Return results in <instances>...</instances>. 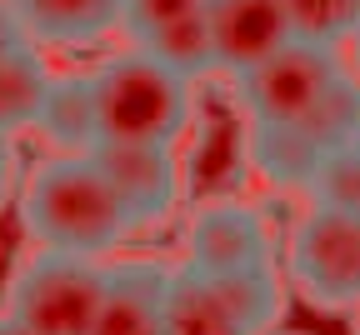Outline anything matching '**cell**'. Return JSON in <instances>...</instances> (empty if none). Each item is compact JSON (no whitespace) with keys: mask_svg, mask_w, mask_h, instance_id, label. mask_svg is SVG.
Segmentation results:
<instances>
[{"mask_svg":"<svg viewBox=\"0 0 360 335\" xmlns=\"http://www.w3.org/2000/svg\"><path fill=\"white\" fill-rule=\"evenodd\" d=\"M310 201L360 215V151L355 146H340V151H330L321 160V170L310 180Z\"/></svg>","mask_w":360,"mask_h":335,"instance_id":"cell-19","label":"cell"},{"mask_svg":"<svg viewBox=\"0 0 360 335\" xmlns=\"http://www.w3.org/2000/svg\"><path fill=\"white\" fill-rule=\"evenodd\" d=\"M290 285L321 310L360 305V215L310 201V210L285 235Z\"/></svg>","mask_w":360,"mask_h":335,"instance_id":"cell-4","label":"cell"},{"mask_svg":"<svg viewBox=\"0 0 360 335\" xmlns=\"http://www.w3.org/2000/svg\"><path fill=\"white\" fill-rule=\"evenodd\" d=\"M210 35H215V61L225 75H245L260 61H270L281 45L295 40L285 0H215L210 6Z\"/></svg>","mask_w":360,"mask_h":335,"instance_id":"cell-8","label":"cell"},{"mask_svg":"<svg viewBox=\"0 0 360 335\" xmlns=\"http://www.w3.org/2000/svg\"><path fill=\"white\" fill-rule=\"evenodd\" d=\"M355 151H360V135H355Z\"/></svg>","mask_w":360,"mask_h":335,"instance_id":"cell-26","label":"cell"},{"mask_svg":"<svg viewBox=\"0 0 360 335\" xmlns=\"http://www.w3.org/2000/svg\"><path fill=\"white\" fill-rule=\"evenodd\" d=\"M20 230L45 251H75V255H110L135 230L130 210L120 206L115 185L96 165V156H56L40 160L20 185Z\"/></svg>","mask_w":360,"mask_h":335,"instance_id":"cell-1","label":"cell"},{"mask_svg":"<svg viewBox=\"0 0 360 335\" xmlns=\"http://www.w3.org/2000/svg\"><path fill=\"white\" fill-rule=\"evenodd\" d=\"M295 40L310 45H330V51H345V40L360 25V0H285Z\"/></svg>","mask_w":360,"mask_h":335,"instance_id":"cell-18","label":"cell"},{"mask_svg":"<svg viewBox=\"0 0 360 335\" xmlns=\"http://www.w3.org/2000/svg\"><path fill=\"white\" fill-rule=\"evenodd\" d=\"M270 335H276V330H270Z\"/></svg>","mask_w":360,"mask_h":335,"instance_id":"cell-27","label":"cell"},{"mask_svg":"<svg viewBox=\"0 0 360 335\" xmlns=\"http://www.w3.org/2000/svg\"><path fill=\"white\" fill-rule=\"evenodd\" d=\"M260 260H276V251H270V225L255 206L210 201L191 215L180 265H191L200 275H231V270H245Z\"/></svg>","mask_w":360,"mask_h":335,"instance_id":"cell-6","label":"cell"},{"mask_svg":"<svg viewBox=\"0 0 360 335\" xmlns=\"http://www.w3.org/2000/svg\"><path fill=\"white\" fill-rule=\"evenodd\" d=\"M11 170H15V151H11V135L0 130V196H6V185H11Z\"/></svg>","mask_w":360,"mask_h":335,"instance_id":"cell-22","label":"cell"},{"mask_svg":"<svg viewBox=\"0 0 360 335\" xmlns=\"http://www.w3.org/2000/svg\"><path fill=\"white\" fill-rule=\"evenodd\" d=\"M215 285L225 291L231 310L240 315V325L250 335H270L285 315V280L276 270V260H260V265H245V270H231V275H215Z\"/></svg>","mask_w":360,"mask_h":335,"instance_id":"cell-15","label":"cell"},{"mask_svg":"<svg viewBox=\"0 0 360 335\" xmlns=\"http://www.w3.org/2000/svg\"><path fill=\"white\" fill-rule=\"evenodd\" d=\"M105 285L110 260L35 246V255L20 260L6 285V310L35 335H90L105 305Z\"/></svg>","mask_w":360,"mask_h":335,"instance_id":"cell-3","label":"cell"},{"mask_svg":"<svg viewBox=\"0 0 360 335\" xmlns=\"http://www.w3.org/2000/svg\"><path fill=\"white\" fill-rule=\"evenodd\" d=\"M300 130L326 156L340 151V146H355V135H360V80L350 75V65H345V75L321 95V101H315V110L300 120Z\"/></svg>","mask_w":360,"mask_h":335,"instance_id":"cell-17","label":"cell"},{"mask_svg":"<svg viewBox=\"0 0 360 335\" xmlns=\"http://www.w3.org/2000/svg\"><path fill=\"white\" fill-rule=\"evenodd\" d=\"M35 135L65 156L96 151L101 146V101H96V75H56L45 90V106L35 120Z\"/></svg>","mask_w":360,"mask_h":335,"instance_id":"cell-11","label":"cell"},{"mask_svg":"<svg viewBox=\"0 0 360 335\" xmlns=\"http://www.w3.org/2000/svg\"><path fill=\"white\" fill-rule=\"evenodd\" d=\"M355 335H360V305H355Z\"/></svg>","mask_w":360,"mask_h":335,"instance_id":"cell-25","label":"cell"},{"mask_svg":"<svg viewBox=\"0 0 360 335\" xmlns=\"http://www.w3.org/2000/svg\"><path fill=\"white\" fill-rule=\"evenodd\" d=\"M326 151L300 125H255L245 130V165L276 190H310Z\"/></svg>","mask_w":360,"mask_h":335,"instance_id":"cell-13","label":"cell"},{"mask_svg":"<svg viewBox=\"0 0 360 335\" xmlns=\"http://www.w3.org/2000/svg\"><path fill=\"white\" fill-rule=\"evenodd\" d=\"M340 75H345L340 51L290 40L270 61H260L255 70L236 75V95H240V110L255 125H300Z\"/></svg>","mask_w":360,"mask_h":335,"instance_id":"cell-5","label":"cell"},{"mask_svg":"<svg viewBox=\"0 0 360 335\" xmlns=\"http://www.w3.org/2000/svg\"><path fill=\"white\" fill-rule=\"evenodd\" d=\"M345 51H350V61H345V65H350V75L360 80V25H355V35L345 40Z\"/></svg>","mask_w":360,"mask_h":335,"instance_id":"cell-23","label":"cell"},{"mask_svg":"<svg viewBox=\"0 0 360 335\" xmlns=\"http://www.w3.org/2000/svg\"><path fill=\"white\" fill-rule=\"evenodd\" d=\"M165 280L170 265L155 255L110 260L105 305L90 335H165Z\"/></svg>","mask_w":360,"mask_h":335,"instance_id":"cell-9","label":"cell"},{"mask_svg":"<svg viewBox=\"0 0 360 335\" xmlns=\"http://www.w3.org/2000/svg\"><path fill=\"white\" fill-rule=\"evenodd\" d=\"M210 6H215V0H125V30L135 40H146L155 25L195 15V11H210Z\"/></svg>","mask_w":360,"mask_h":335,"instance_id":"cell-20","label":"cell"},{"mask_svg":"<svg viewBox=\"0 0 360 335\" xmlns=\"http://www.w3.org/2000/svg\"><path fill=\"white\" fill-rule=\"evenodd\" d=\"M20 40H30V35H25V25H20V15L6 6V0H0V56H6L11 45H20Z\"/></svg>","mask_w":360,"mask_h":335,"instance_id":"cell-21","label":"cell"},{"mask_svg":"<svg viewBox=\"0 0 360 335\" xmlns=\"http://www.w3.org/2000/svg\"><path fill=\"white\" fill-rule=\"evenodd\" d=\"M165 335H250L240 315L231 310L215 275H200L191 265H170L165 280Z\"/></svg>","mask_w":360,"mask_h":335,"instance_id":"cell-12","label":"cell"},{"mask_svg":"<svg viewBox=\"0 0 360 335\" xmlns=\"http://www.w3.org/2000/svg\"><path fill=\"white\" fill-rule=\"evenodd\" d=\"M40 45H90L125 30V0H6Z\"/></svg>","mask_w":360,"mask_h":335,"instance_id":"cell-10","label":"cell"},{"mask_svg":"<svg viewBox=\"0 0 360 335\" xmlns=\"http://www.w3.org/2000/svg\"><path fill=\"white\" fill-rule=\"evenodd\" d=\"M96 165L115 185L120 206L135 225H160L180 206V160L175 146H141V140H101Z\"/></svg>","mask_w":360,"mask_h":335,"instance_id":"cell-7","label":"cell"},{"mask_svg":"<svg viewBox=\"0 0 360 335\" xmlns=\"http://www.w3.org/2000/svg\"><path fill=\"white\" fill-rule=\"evenodd\" d=\"M0 335H35V330H30V325H20V320L6 310V315H0Z\"/></svg>","mask_w":360,"mask_h":335,"instance_id":"cell-24","label":"cell"},{"mask_svg":"<svg viewBox=\"0 0 360 335\" xmlns=\"http://www.w3.org/2000/svg\"><path fill=\"white\" fill-rule=\"evenodd\" d=\"M96 75L101 101V140H141V146H175L195 110V80L170 70L155 51L130 45L110 56Z\"/></svg>","mask_w":360,"mask_h":335,"instance_id":"cell-2","label":"cell"},{"mask_svg":"<svg viewBox=\"0 0 360 335\" xmlns=\"http://www.w3.org/2000/svg\"><path fill=\"white\" fill-rule=\"evenodd\" d=\"M135 45L155 51L170 70H180L186 80H205L210 70H220V61H215V35H210V11L165 20V25H155L146 40H135Z\"/></svg>","mask_w":360,"mask_h":335,"instance_id":"cell-16","label":"cell"},{"mask_svg":"<svg viewBox=\"0 0 360 335\" xmlns=\"http://www.w3.org/2000/svg\"><path fill=\"white\" fill-rule=\"evenodd\" d=\"M51 65L40 56V40H20L0 56V130L20 135L35 130L40 106H45V90H51Z\"/></svg>","mask_w":360,"mask_h":335,"instance_id":"cell-14","label":"cell"}]
</instances>
